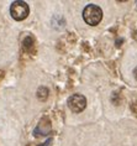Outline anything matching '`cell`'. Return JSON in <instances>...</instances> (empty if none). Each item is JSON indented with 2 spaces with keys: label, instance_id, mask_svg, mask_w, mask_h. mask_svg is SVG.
<instances>
[{
  "label": "cell",
  "instance_id": "5",
  "mask_svg": "<svg viewBox=\"0 0 137 146\" xmlns=\"http://www.w3.org/2000/svg\"><path fill=\"white\" fill-rule=\"evenodd\" d=\"M37 97L41 100H45L46 98L48 97V89L46 88V87H40L38 90H37Z\"/></svg>",
  "mask_w": 137,
  "mask_h": 146
},
{
  "label": "cell",
  "instance_id": "1",
  "mask_svg": "<svg viewBox=\"0 0 137 146\" xmlns=\"http://www.w3.org/2000/svg\"><path fill=\"white\" fill-rule=\"evenodd\" d=\"M83 19L90 26H95L103 19V10L98 5L89 4L83 10Z\"/></svg>",
  "mask_w": 137,
  "mask_h": 146
},
{
  "label": "cell",
  "instance_id": "7",
  "mask_svg": "<svg viewBox=\"0 0 137 146\" xmlns=\"http://www.w3.org/2000/svg\"><path fill=\"white\" fill-rule=\"evenodd\" d=\"M133 74H135V78L137 79V67L135 68V71H133Z\"/></svg>",
  "mask_w": 137,
  "mask_h": 146
},
{
  "label": "cell",
  "instance_id": "6",
  "mask_svg": "<svg viewBox=\"0 0 137 146\" xmlns=\"http://www.w3.org/2000/svg\"><path fill=\"white\" fill-rule=\"evenodd\" d=\"M41 146H52V139H48V140L46 141L45 144H42Z\"/></svg>",
  "mask_w": 137,
  "mask_h": 146
},
{
  "label": "cell",
  "instance_id": "4",
  "mask_svg": "<svg viewBox=\"0 0 137 146\" xmlns=\"http://www.w3.org/2000/svg\"><path fill=\"white\" fill-rule=\"evenodd\" d=\"M51 131V123L47 118H43L41 121L38 123V125L35 129V135L37 136H43V135H47Z\"/></svg>",
  "mask_w": 137,
  "mask_h": 146
},
{
  "label": "cell",
  "instance_id": "2",
  "mask_svg": "<svg viewBox=\"0 0 137 146\" xmlns=\"http://www.w3.org/2000/svg\"><path fill=\"white\" fill-rule=\"evenodd\" d=\"M10 14H11L13 19L16 21H22L28 16L30 14V8L22 0H17L14 1L10 6Z\"/></svg>",
  "mask_w": 137,
  "mask_h": 146
},
{
  "label": "cell",
  "instance_id": "3",
  "mask_svg": "<svg viewBox=\"0 0 137 146\" xmlns=\"http://www.w3.org/2000/svg\"><path fill=\"white\" fill-rule=\"evenodd\" d=\"M68 108L73 113H80L85 109L86 107V99L82 94H73L68 98Z\"/></svg>",
  "mask_w": 137,
  "mask_h": 146
}]
</instances>
